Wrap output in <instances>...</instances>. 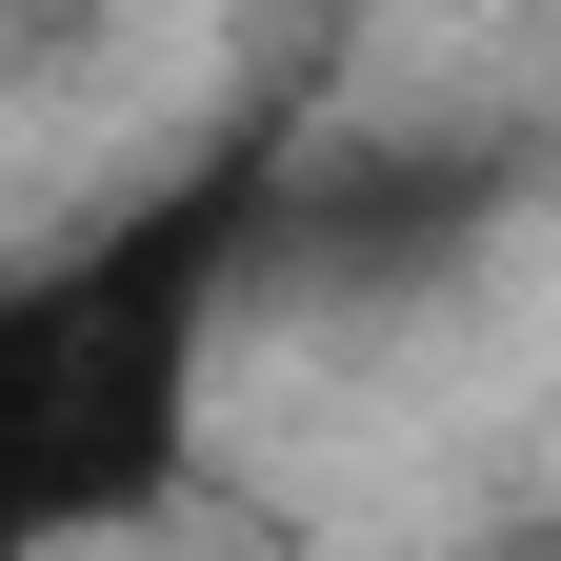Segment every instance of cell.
Wrapping results in <instances>:
<instances>
[{"instance_id":"6da1fadb","label":"cell","mask_w":561,"mask_h":561,"mask_svg":"<svg viewBox=\"0 0 561 561\" xmlns=\"http://www.w3.org/2000/svg\"><path fill=\"white\" fill-rule=\"evenodd\" d=\"M280 241V140H201L121 221L0 280V561H101L201 481L221 321Z\"/></svg>"}]
</instances>
